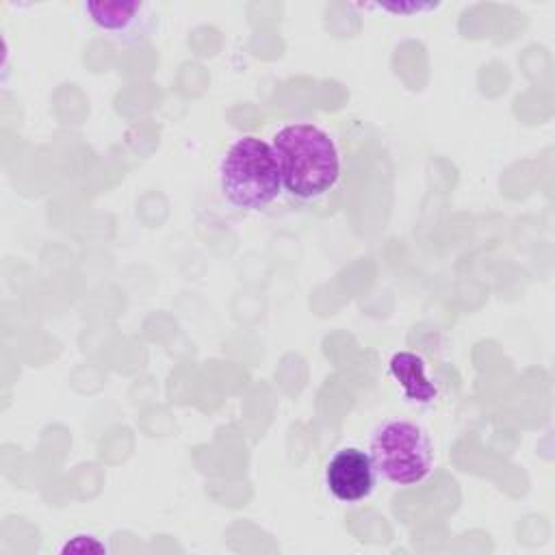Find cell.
Returning <instances> with one entry per match:
<instances>
[{
	"mask_svg": "<svg viewBox=\"0 0 555 555\" xmlns=\"http://www.w3.org/2000/svg\"><path fill=\"white\" fill-rule=\"evenodd\" d=\"M282 189L297 202L325 197L340 180L343 163L334 137L312 121L286 124L271 137Z\"/></svg>",
	"mask_w": 555,
	"mask_h": 555,
	"instance_id": "1",
	"label": "cell"
},
{
	"mask_svg": "<svg viewBox=\"0 0 555 555\" xmlns=\"http://www.w3.org/2000/svg\"><path fill=\"white\" fill-rule=\"evenodd\" d=\"M219 189L236 210L260 212L269 208L284 191L271 143L256 134L234 139L219 163Z\"/></svg>",
	"mask_w": 555,
	"mask_h": 555,
	"instance_id": "2",
	"label": "cell"
},
{
	"mask_svg": "<svg viewBox=\"0 0 555 555\" xmlns=\"http://www.w3.org/2000/svg\"><path fill=\"white\" fill-rule=\"evenodd\" d=\"M369 455L377 475L395 486L423 481L434 466L429 434L414 421L386 418L377 423L369 440Z\"/></svg>",
	"mask_w": 555,
	"mask_h": 555,
	"instance_id": "3",
	"label": "cell"
},
{
	"mask_svg": "<svg viewBox=\"0 0 555 555\" xmlns=\"http://www.w3.org/2000/svg\"><path fill=\"white\" fill-rule=\"evenodd\" d=\"M91 24L104 33L111 41L132 48L145 43L156 28V11L150 2H115V0H89L85 2Z\"/></svg>",
	"mask_w": 555,
	"mask_h": 555,
	"instance_id": "4",
	"label": "cell"
},
{
	"mask_svg": "<svg viewBox=\"0 0 555 555\" xmlns=\"http://www.w3.org/2000/svg\"><path fill=\"white\" fill-rule=\"evenodd\" d=\"M377 470L369 451L360 447L338 449L325 464V486L343 503H358L375 490Z\"/></svg>",
	"mask_w": 555,
	"mask_h": 555,
	"instance_id": "5",
	"label": "cell"
},
{
	"mask_svg": "<svg viewBox=\"0 0 555 555\" xmlns=\"http://www.w3.org/2000/svg\"><path fill=\"white\" fill-rule=\"evenodd\" d=\"M390 375L412 403H431L438 397L434 382L425 373V360L412 351H397L388 362Z\"/></svg>",
	"mask_w": 555,
	"mask_h": 555,
	"instance_id": "6",
	"label": "cell"
},
{
	"mask_svg": "<svg viewBox=\"0 0 555 555\" xmlns=\"http://www.w3.org/2000/svg\"><path fill=\"white\" fill-rule=\"evenodd\" d=\"M63 553H106V546L102 542H98L93 535H74L63 548Z\"/></svg>",
	"mask_w": 555,
	"mask_h": 555,
	"instance_id": "7",
	"label": "cell"
},
{
	"mask_svg": "<svg viewBox=\"0 0 555 555\" xmlns=\"http://www.w3.org/2000/svg\"><path fill=\"white\" fill-rule=\"evenodd\" d=\"M438 4L434 2H399V4H377V9L382 11H390L397 15H412V13H423V11H431Z\"/></svg>",
	"mask_w": 555,
	"mask_h": 555,
	"instance_id": "8",
	"label": "cell"
}]
</instances>
